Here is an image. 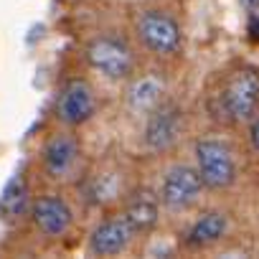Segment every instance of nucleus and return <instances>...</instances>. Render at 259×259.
<instances>
[{
    "instance_id": "5",
    "label": "nucleus",
    "mask_w": 259,
    "mask_h": 259,
    "mask_svg": "<svg viewBox=\"0 0 259 259\" xmlns=\"http://www.w3.org/2000/svg\"><path fill=\"white\" fill-rule=\"evenodd\" d=\"M143 117H145L143 145L148 153H168L186 133V114L170 99H163Z\"/></svg>"
},
{
    "instance_id": "3",
    "label": "nucleus",
    "mask_w": 259,
    "mask_h": 259,
    "mask_svg": "<svg viewBox=\"0 0 259 259\" xmlns=\"http://www.w3.org/2000/svg\"><path fill=\"white\" fill-rule=\"evenodd\" d=\"M196 170L206 186V191H226L236 183L239 163L234 148L221 138H201L193 148Z\"/></svg>"
},
{
    "instance_id": "8",
    "label": "nucleus",
    "mask_w": 259,
    "mask_h": 259,
    "mask_svg": "<svg viewBox=\"0 0 259 259\" xmlns=\"http://www.w3.org/2000/svg\"><path fill=\"white\" fill-rule=\"evenodd\" d=\"M97 114V92L87 79H69L56 97V119L76 130Z\"/></svg>"
},
{
    "instance_id": "16",
    "label": "nucleus",
    "mask_w": 259,
    "mask_h": 259,
    "mask_svg": "<svg viewBox=\"0 0 259 259\" xmlns=\"http://www.w3.org/2000/svg\"><path fill=\"white\" fill-rule=\"evenodd\" d=\"M246 33H249L251 41L259 44V8H254V11L246 13Z\"/></svg>"
},
{
    "instance_id": "2",
    "label": "nucleus",
    "mask_w": 259,
    "mask_h": 259,
    "mask_svg": "<svg viewBox=\"0 0 259 259\" xmlns=\"http://www.w3.org/2000/svg\"><path fill=\"white\" fill-rule=\"evenodd\" d=\"M84 61L92 71L102 74L109 81H127L138 71V56L117 33H97L84 44Z\"/></svg>"
},
{
    "instance_id": "6",
    "label": "nucleus",
    "mask_w": 259,
    "mask_h": 259,
    "mask_svg": "<svg viewBox=\"0 0 259 259\" xmlns=\"http://www.w3.org/2000/svg\"><path fill=\"white\" fill-rule=\"evenodd\" d=\"M203 191H206V186H203L198 170L193 165L178 163V165L165 170L160 188H158V198H160L163 211L183 213V211H191L201 201Z\"/></svg>"
},
{
    "instance_id": "12",
    "label": "nucleus",
    "mask_w": 259,
    "mask_h": 259,
    "mask_svg": "<svg viewBox=\"0 0 259 259\" xmlns=\"http://www.w3.org/2000/svg\"><path fill=\"white\" fill-rule=\"evenodd\" d=\"M168 84L160 74L148 71V74H133L127 79L124 89V107L133 114H148L153 107H158L165 99Z\"/></svg>"
},
{
    "instance_id": "11",
    "label": "nucleus",
    "mask_w": 259,
    "mask_h": 259,
    "mask_svg": "<svg viewBox=\"0 0 259 259\" xmlns=\"http://www.w3.org/2000/svg\"><path fill=\"white\" fill-rule=\"evenodd\" d=\"M119 213L130 221V226L135 229L138 236L153 231L160 221V213H163V206H160V198H158V191L150 188V186H138L130 193H124V201H122V208Z\"/></svg>"
},
{
    "instance_id": "13",
    "label": "nucleus",
    "mask_w": 259,
    "mask_h": 259,
    "mask_svg": "<svg viewBox=\"0 0 259 259\" xmlns=\"http://www.w3.org/2000/svg\"><path fill=\"white\" fill-rule=\"evenodd\" d=\"M229 234V219L221 211H206L201 213L183 234V244L188 249H208L219 244Z\"/></svg>"
},
{
    "instance_id": "10",
    "label": "nucleus",
    "mask_w": 259,
    "mask_h": 259,
    "mask_svg": "<svg viewBox=\"0 0 259 259\" xmlns=\"http://www.w3.org/2000/svg\"><path fill=\"white\" fill-rule=\"evenodd\" d=\"M135 239H138L135 229L130 226V221L117 211L114 216L102 219L92 229L87 246L94 256H117V254H124Z\"/></svg>"
},
{
    "instance_id": "14",
    "label": "nucleus",
    "mask_w": 259,
    "mask_h": 259,
    "mask_svg": "<svg viewBox=\"0 0 259 259\" xmlns=\"http://www.w3.org/2000/svg\"><path fill=\"white\" fill-rule=\"evenodd\" d=\"M31 201H33V196H31L28 181L23 176H16L6 186L3 196H0V216H3L6 221H18V219L28 216Z\"/></svg>"
},
{
    "instance_id": "1",
    "label": "nucleus",
    "mask_w": 259,
    "mask_h": 259,
    "mask_svg": "<svg viewBox=\"0 0 259 259\" xmlns=\"http://www.w3.org/2000/svg\"><path fill=\"white\" fill-rule=\"evenodd\" d=\"M259 112V69L236 66L216 89V114L229 124H244Z\"/></svg>"
},
{
    "instance_id": "18",
    "label": "nucleus",
    "mask_w": 259,
    "mask_h": 259,
    "mask_svg": "<svg viewBox=\"0 0 259 259\" xmlns=\"http://www.w3.org/2000/svg\"><path fill=\"white\" fill-rule=\"evenodd\" d=\"M241 6H244V11L249 13V11H254V8H259V0H241Z\"/></svg>"
},
{
    "instance_id": "15",
    "label": "nucleus",
    "mask_w": 259,
    "mask_h": 259,
    "mask_svg": "<svg viewBox=\"0 0 259 259\" xmlns=\"http://www.w3.org/2000/svg\"><path fill=\"white\" fill-rule=\"evenodd\" d=\"M87 196L94 206H107L112 203L114 198L124 196V188H122V181L114 170H107V173H97L92 176L89 181V188H87Z\"/></svg>"
},
{
    "instance_id": "7",
    "label": "nucleus",
    "mask_w": 259,
    "mask_h": 259,
    "mask_svg": "<svg viewBox=\"0 0 259 259\" xmlns=\"http://www.w3.org/2000/svg\"><path fill=\"white\" fill-rule=\"evenodd\" d=\"M81 143L71 130L54 133L41 148V168L49 181H69L81 165Z\"/></svg>"
},
{
    "instance_id": "9",
    "label": "nucleus",
    "mask_w": 259,
    "mask_h": 259,
    "mask_svg": "<svg viewBox=\"0 0 259 259\" xmlns=\"http://www.w3.org/2000/svg\"><path fill=\"white\" fill-rule=\"evenodd\" d=\"M28 216L44 239H61L74 226V211L59 193H41L31 201Z\"/></svg>"
},
{
    "instance_id": "4",
    "label": "nucleus",
    "mask_w": 259,
    "mask_h": 259,
    "mask_svg": "<svg viewBox=\"0 0 259 259\" xmlns=\"http://www.w3.org/2000/svg\"><path fill=\"white\" fill-rule=\"evenodd\" d=\"M135 36L145 51L160 59H170L183 51V28L178 18L160 8H148L138 16Z\"/></svg>"
},
{
    "instance_id": "17",
    "label": "nucleus",
    "mask_w": 259,
    "mask_h": 259,
    "mask_svg": "<svg viewBox=\"0 0 259 259\" xmlns=\"http://www.w3.org/2000/svg\"><path fill=\"white\" fill-rule=\"evenodd\" d=\"M246 124H249V148L259 155V112H256Z\"/></svg>"
}]
</instances>
